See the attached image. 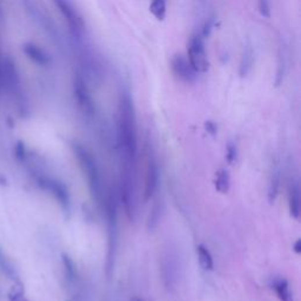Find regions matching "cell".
<instances>
[{
    "mask_svg": "<svg viewBox=\"0 0 301 301\" xmlns=\"http://www.w3.org/2000/svg\"><path fill=\"white\" fill-rule=\"evenodd\" d=\"M171 70L180 82L190 84L195 82L198 73L191 66L190 61L181 54H175L171 60Z\"/></svg>",
    "mask_w": 301,
    "mask_h": 301,
    "instance_id": "cell-7",
    "label": "cell"
},
{
    "mask_svg": "<svg viewBox=\"0 0 301 301\" xmlns=\"http://www.w3.org/2000/svg\"><path fill=\"white\" fill-rule=\"evenodd\" d=\"M23 52L31 61L42 67H47L51 65V57L46 53L40 46L33 43H26L23 45Z\"/></svg>",
    "mask_w": 301,
    "mask_h": 301,
    "instance_id": "cell-9",
    "label": "cell"
},
{
    "mask_svg": "<svg viewBox=\"0 0 301 301\" xmlns=\"http://www.w3.org/2000/svg\"><path fill=\"white\" fill-rule=\"evenodd\" d=\"M197 253H198V260H199L200 266L206 271H212L214 267L213 263V258L211 256L210 251L203 245H199L197 247Z\"/></svg>",
    "mask_w": 301,
    "mask_h": 301,
    "instance_id": "cell-12",
    "label": "cell"
},
{
    "mask_svg": "<svg viewBox=\"0 0 301 301\" xmlns=\"http://www.w3.org/2000/svg\"><path fill=\"white\" fill-rule=\"evenodd\" d=\"M129 301H142V300H141V299H139V298H136V297H135V298H132V299L129 300Z\"/></svg>",
    "mask_w": 301,
    "mask_h": 301,
    "instance_id": "cell-24",
    "label": "cell"
},
{
    "mask_svg": "<svg viewBox=\"0 0 301 301\" xmlns=\"http://www.w3.org/2000/svg\"><path fill=\"white\" fill-rule=\"evenodd\" d=\"M38 185L44 190L48 191L53 197L59 201V204L64 207L65 210L68 209L70 206V195H68V191L63 182L58 181L55 179L46 178V176H39L37 179Z\"/></svg>",
    "mask_w": 301,
    "mask_h": 301,
    "instance_id": "cell-6",
    "label": "cell"
},
{
    "mask_svg": "<svg viewBox=\"0 0 301 301\" xmlns=\"http://www.w3.org/2000/svg\"><path fill=\"white\" fill-rule=\"evenodd\" d=\"M158 184H159V167L153 156H148L147 171H146V182H145V198H150L156 193Z\"/></svg>",
    "mask_w": 301,
    "mask_h": 301,
    "instance_id": "cell-8",
    "label": "cell"
},
{
    "mask_svg": "<svg viewBox=\"0 0 301 301\" xmlns=\"http://www.w3.org/2000/svg\"><path fill=\"white\" fill-rule=\"evenodd\" d=\"M259 10L263 17H269V0H259Z\"/></svg>",
    "mask_w": 301,
    "mask_h": 301,
    "instance_id": "cell-20",
    "label": "cell"
},
{
    "mask_svg": "<svg viewBox=\"0 0 301 301\" xmlns=\"http://www.w3.org/2000/svg\"><path fill=\"white\" fill-rule=\"evenodd\" d=\"M63 260H64V265H65V268H66V272L67 274L70 275V277H73L74 274V265L72 262V260L70 259L67 256H63Z\"/></svg>",
    "mask_w": 301,
    "mask_h": 301,
    "instance_id": "cell-21",
    "label": "cell"
},
{
    "mask_svg": "<svg viewBox=\"0 0 301 301\" xmlns=\"http://www.w3.org/2000/svg\"><path fill=\"white\" fill-rule=\"evenodd\" d=\"M7 298L8 301H26V299H25L24 286L19 281L14 282V285H12L10 291H8Z\"/></svg>",
    "mask_w": 301,
    "mask_h": 301,
    "instance_id": "cell-17",
    "label": "cell"
},
{
    "mask_svg": "<svg viewBox=\"0 0 301 301\" xmlns=\"http://www.w3.org/2000/svg\"><path fill=\"white\" fill-rule=\"evenodd\" d=\"M214 184H215L216 191L220 192V193H222V194L227 193L228 188H229V175H228L227 171H225V170L218 171V172H216L215 181H214Z\"/></svg>",
    "mask_w": 301,
    "mask_h": 301,
    "instance_id": "cell-15",
    "label": "cell"
},
{
    "mask_svg": "<svg viewBox=\"0 0 301 301\" xmlns=\"http://www.w3.org/2000/svg\"><path fill=\"white\" fill-rule=\"evenodd\" d=\"M0 271L4 273L6 277L12 279V280L19 281L18 280V278L19 277H18V273L15 271L14 266L12 265L10 259H8L7 256L4 253L1 247H0Z\"/></svg>",
    "mask_w": 301,
    "mask_h": 301,
    "instance_id": "cell-11",
    "label": "cell"
},
{
    "mask_svg": "<svg viewBox=\"0 0 301 301\" xmlns=\"http://www.w3.org/2000/svg\"><path fill=\"white\" fill-rule=\"evenodd\" d=\"M118 150L122 158L123 171H135L138 138L134 105L131 95L124 93L120 97L117 122Z\"/></svg>",
    "mask_w": 301,
    "mask_h": 301,
    "instance_id": "cell-1",
    "label": "cell"
},
{
    "mask_svg": "<svg viewBox=\"0 0 301 301\" xmlns=\"http://www.w3.org/2000/svg\"><path fill=\"white\" fill-rule=\"evenodd\" d=\"M274 290L281 301H296L293 296H292L287 281L284 280V279H280V280L274 282Z\"/></svg>",
    "mask_w": 301,
    "mask_h": 301,
    "instance_id": "cell-14",
    "label": "cell"
},
{
    "mask_svg": "<svg viewBox=\"0 0 301 301\" xmlns=\"http://www.w3.org/2000/svg\"><path fill=\"white\" fill-rule=\"evenodd\" d=\"M290 211L292 216L298 219L300 215V187L298 182H293L290 190Z\"/></svg>",
    "mask_w": 301,
    "mask_h": 301,
    "instance_id": "cell-10",
    "label": "cell"
},
{
    "mask_svg": "<svg viewBox=\"0 0 301 301\" xmlns=\"http://www.w3.org/2000/svg\"><path fill=\"white\" fill-rule=\"evenodd\" d=\"M73 93L77 105L84 116L92 118L95 114V104L89 92L87 84L82 76H77L73 80Z\"/></svg>",
    "mask_w": 301,
    "mask_h": 301,
    "instance_id": "cell-4",
    "label": "cell"
},
{
    "mask_svg": "<svg viewBox=\"0 0 301 301\" xmlns=\"http://www.w3.org/2000/svg\"><path fill=\"white\" fill-rule=\"evenodd\" d=\"M72 148L74 154H76L77 160L79 163L80 169H82L83 173L86 175V179H87L89 191H91L95 200L100 201L102 198V184L100 171H99L95 158L93 157V154L87 148L84 147L83 145L78 144V142H74Z\"/></svg>",
    "mask_w": 301,
    "mask_h": 301,
    "instance_id": "cell-2",
    "label": "cell"
},
{
    "mask_svg": "<svg viewBox=\"0 0 301 301\" xmlns=\"http://www.w3.org/2000/svg\"><path fill=\"white\" fill-rule=\"evenodd\" d=\"M205 127H206L207 132H210L211 134L214 135L216 133V126L214 125L212 122H206V124H205Z\"/></svg>",
    "mask_w": 301,
    "mask_h": 301,
    "instance_id": "cell-22",
    "label": "cell"
},
{
    "mask_svg": "<svg viewBox=\"0 0 301 301\" xmlns=\"http://www.w3.org/2000/svg\"><path fill=\"white\" fill-rule=\"evenodd\" d=\"M14 156L19 161H25L27 158L26 146L23 141H18L14 146Z\"/></svg>",
    "mask_w": 301,
    "mask_h": 301,
    "instance_id": "cell-18",
    "label": "cell"
},
{
    "mask_svg": "<svg viewBox=\"0 0 301 301\" xmlns=\"http://www.w3.org/2000/svg\"><path fill=\"white\" fill-rule=\"evenodd\" d=\"M253 66V51L251 46H246L244 49L243 58L240 63V76L246 77Z\"/></svg>",
    "mask_w": 301,
    "mask_h": 301,
    "instance_id": "cell-13",
    "label": "cell"
},
{
    "mask_svg": "<svg viewBox=\"0 0 301 301\" xmlns=\"http://www.w3.org/2000/svg\"><path fill=\"white\" fill-rule=\"evenodd\" d=\"M150 12L157 20L163 21L166 18V0H152Z\"/></svg>",
    "mask_w": 301,
    "mask_h": 301,
    "instance_id": "cell-16",
    "label": "cell"
},
{
    "mask_svg": "<svg viewBox=\"0 0 301 301\" xmlns=\"http://www.w3.org/2000/svg\"><path fill=\"white\" fill-rule=\"evenodd\" d=\"M53 1L73 32L77 34L82 33L84 31V20L72 2L70 0H53Z\"/></svg>",
    "mask_w": 301,
    "mask_h": 301,
    "instance_id": "cell-5",
    "label": "cell"
},
{
    "mask_svg": "<svg viewBox=\"0 0 301 301\" xmlns=\"http://www.w3.org/2000/svg\"><path fill=\"white\" fill-rule=\"evenodd\" d=\"M187 55L191 66L197 73H206L210 68V61L205 49L204 37L195 34L188 43Z\"/></svg>",
    "mask_w": 301,
    "mask_h": 301,
    "instance_id": "cell-3",
    "label": "cell"
},
{
    "mask_svg": "<svg viewBox=\"0 0 301 301\" xmlns=\"http://www.w3.org/2000/svg\"><path fill=\"white\" fill-rule=\"evenodd\" d=\"M226 159L228 164H233L237 159V147L233 144H228L227 151H226Z\"/></svg>",
    "mask_w": 301,
    "mask_h": 301,
    "instance_id": "cell-19",
    "label": "cell"
},
{
    "mask_svg": "<svg viewBox=\"0 0 301 301\" xmlns=\"http://www.w3.org/2000/svg\"><path fill=\"white\" fill-rule=\"evenodd\" d=\"M293 250H294V252L296 253H301V240L300 239H298V240L296 241V244L293 245Z\"/></svg>",
    "mask_w": 301,
    "mask_h": 301,
    "instance_id": "cell-23",
    "label": "cell"
}]
</instances>
